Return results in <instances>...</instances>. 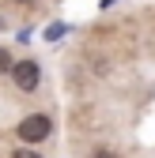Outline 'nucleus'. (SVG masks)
Instances as JSON below:
<instances>
[{
	"label": "nucleus",
	"instance_id": "nucleus-6",
	"mask_svg": "<svg viewBox=\"0 0 155 158\" xmlns=\"http://www.w3.org/2000/svg\"><path fill=\"white\" fill-rule=\"evenodd\" d=\"M19 4H34V0H19Z\"/></svg>",
	"mask_w": 155,
	"mask_h": 158
},
{
	"label": "nucleus",
	"instance_id": "nucleus-1",
	"mask_svg": "<svg viewBox=\"0 0 155 158\" xmlns=\"http://www.w3.org/2000/svg\"><path fill=\"white\" fill-rule=\"evenodd\" d=\"M49 132H53V121L46 113H30V117H23L19 121V128H15V135L23 143H42V139H49Z\"/></svg>",
	"mask_w": 155,
	"mask_h": 158
},
{
	"label": "nucleus",
	"instance_id": "nucleus-3",
	"mask_svg": "<svg viewBox=\"0 0 155 158\" xmlns=\"http://www.w3.org/2000/svg\"><path fill=\"white\" fill-rule=\"evenodd\" d=\"M4 72H11V56H8V49H0V75Z\"/></svg>",
	"mask_w": 155,
	"mask_h": 158
},
{
	"label": "nucleus",
	"instance_id": "nucleus-5",
	"mask_svg": "<svg viewBox=\"0 0 155 158\" xmlns=\"http://www.w3.org/2000/svg\"><path fill=\"white\" fill-rule=\"evenodd\" d=\"M91 158H117V154H113V151H95Z\"/></svg>",
	"mask_w": 155,
	"mask_h": 158
},
{
	"label": "nucleus",
	"instance_id": "nucleus-4",
	"mask_svg": "<svg viewBox=\"0 0 155 158\" xmlns=\"http://www.w3.org/2000/svg\"><path fill=\"white\" fill-rule=\"evenodd\" d=\"M11 158H42V154H34V151H15Z\"/></svg>",
	"mask_w": 155,
	"mask_h": 158
},
{
	"label": "nucleus",
	"instance_id": "nucleus-2",
	"mask_svg": "<svg viewBox=\"0 0 155 158\" xmlns=\"http://www.w3.org/2000/svg\"><path fill=\"white\" fill-rule=\"evenodd\" d=\"M11 79H15L19 90H34L38 79H42V68H38L34 60H19V64H11Z\"/></svg>",
	"mask_w": 155,
	"mask_h": 158
}]
</instances>
